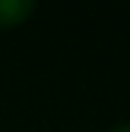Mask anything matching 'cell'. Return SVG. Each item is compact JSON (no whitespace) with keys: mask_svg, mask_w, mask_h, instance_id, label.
Instances as JSON below:
<instances>
[{"mask_svg":"<svg viewBox=\"0 0 130 132\" xmlns=\"http://www.w3.org/2000/svg\"><path fill=\"white\" fill-rule=\"evenodd\" d=\"M32 0H0V29H10L22 24L32 15Z\"/></svg>","mask_w":130,"mask_h":132,"instance_id":"6da1fadb","label":"cell"},{"mask_svg":"<svg viewBox=\"0 0 130 132\" xmlns=\"http://www.w3.org/2000/svg\"><path fill=\"white\" fill-rule=\"evenodd\" d=\"M111 132H130V122H123V125H116Z\"/></svg>","mask_w":130,"mask_h":132,"instance_id":"7a4b0ae2","label":"cell"}]
</instances>
